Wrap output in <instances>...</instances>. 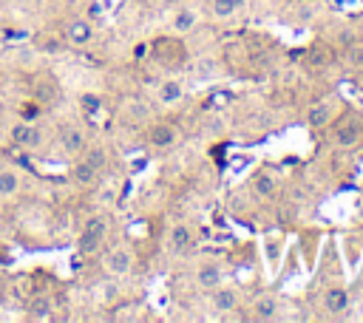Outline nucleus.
<instances>
[{"instance_id":"obj_1","label":"nucleus","mask_w":363,"mask_h":323,"mask_svg":"<svg viewBox=\"0 0 363 323\" xmlns=\"http://www.w3.org/2000/svg\"><path fill=\"white\" fill-rule=\"evenodd\" d=\"M105 235H108V218L96 212V215H91V218L82 224L79 238H77V249H79V252H94V249L102 246Z\"/></svg>"},{"instance_id":"obj_8","label":"nucleus","mask_w":363,"mask_h":323,"mask_svg":"<svg viewBox=\"0 0 363 323\" xmlns=\"http://www.w3.org/2000/svg\"><path fill=\"white\" fill-rule=\"evenodd\" d=\"M31 94H34V99H37L40 105H51V102L60 96V85H57L54 79H48V76H40V79L34 82Z\"/></svg>"},{"instance_id":"obj_13","label":"nucleus","mask_w":363,"mask_h":323,"mask_svg":"<svg viewBox=\"0 0 363 323\" xmlns=\"http://www.w3.org/2000/svg\"><path fill=\"white\" fill-rule=\"evenodd\" d=\"M62 150H65V153L85 150V133H82L79 125H68V128H62Z\"/></svg>"},{"instance_id":"obj_16","label":"nucleus","mask_w":363,"mask_h":323,"mask_svg":"<svg viewBox=\"0 0 363 323\" xmlns=\"http://www.w3.org/2000/svg\"><path fill=\"white\" fill-rule=\"evenodd\" d=\"M182 94H184V88H182L179 79H164V82L159 85V102H162V105H173V102H179Z\"/></svg>"},{"instance_id":"obj_17","label":"nucleus","mask_w":363,"mask_h":323,"mask_svg":"<svg viewBox=\"0 0 363 323\" xmlns=\"http://www.w3.org/2000/svg\"><path fill=\"white\" fill-rule=\"evenodd\" d=\"M71 178H74L77 184H82V187H91V184L99 178V173H96V170L82 159V162H77V164L71 167Z\"/></svg>"},{"instance_id":"obj_7","label":"nucleus","mask_w":363,"mask_h":323,"mask_svg":"<svg viewBox=\"0 0 363 323\" xmlns=\"http://www.w3.org/2000/svg\"><path fill=\"white\" fill-rule=\"evenodd\" d=\"M329 119H332V102H329V99L315 102V105L309 108V113H306V125H309L312 130L326 128V125H329Z\"/></svg>"},{"instance_id":"obj_19","label":"nucleus","mask_w":363,"mask_h":323,"mask_svg":"<svg viewBox=\"0 0 363 323\" xmlns=\"http://www.w3.org/2000/svg\"><path fill=\"white\" fill-rule=\"evenodd\" d=\"M85 162H88L96 173H105V167H108V153H105V147H99V144L85 147Z\"/></svg>"},{"instance_id":"obj_5","label":"nucleus","mask_w":363,"mask_h":323,"mask_svg":"<svg viewBox=\"0 0 363 323\" xmlns=\"http://www.w3.org/2000/svg\"><path fill=\"white\" fill-rule=\"evenodd\" d=\"M11 142L20 144V147H40L43 144V128L20 122V125L11 128Z\"/></svg>"},{"instance_id":"obj_21","label":"nucleus","mask_w":363,"mask_h":323,"mask_svg":"<svg viewBox=\"0 0 363 323\" xmlns=\"http://www.w3.org/2000/svg\"><path fill=\"white\" fill-rule=\"evenodd\" d=\"M252 187H255V193H258V196H264V198H267V196H272V193H275V187H278V184H275V178H272L269 173H258V176L252 178Z\"/></svg>"},{"instance_id":"obj_10","label":"nucleus","mask_w":363,"mask_h":323,"mask_svg":"<svg viewBox=\"0 0 363 323\" xmlns=\"http://www.w3.org/2000/svg\"><path fill=\"white\" fill-rule=\"evenodd\" d=\"M323 306H326L329 314H343V312L349 309V295H346V289H340V286L326 289V295H323Z\"/></svg>"},{"instance_id":"obj_15","label":"nucleus","mask_w":363,"mask_h":323,"mask_svg":"<svg viewBox=\"0 0 363 323\" xmlns=\"http://www.w3.org/2000/svg\"><path fill=\"white\" fill-rule=\"evenodd\" d=\"M196 280L201 289H216L221 283V269L216 264H201L199 272H196Z\"/></svg>"},{"instance_id":"obj_9","label":"nucleus","mask_w":363,"mask_h":323,"mask_svg":"<svg viewBox=\"0 0 363 323\" xmlns=\"http://www.w3.org/2000/svg\"><path fill=\"white\" fill-rule=\"evenodd\" d=\"M210 303H213V309H216L218 314H227V312H233V309L238 306V295H235L233 289H227V286H216Z\"/></svg>"},{"instance_id":"obj_25","label":"nucleus","mask_w":363,"mask_h":323,"mask_svg":"<svg viewBox=\"0 0 363 323\" xmlns=\"http://www.w3.org/2000/svg\"><path fill=\"white\" fill-rule=\"evenodd\" d=\"M102 286H105V300H113V298H116V295H119V292H116V286H113V283H102Z\"/></svg>"},{"instance_id":"obj_18","label":"nucleus","mask_w":363,"mask_h":323,"mask_svg":"<svg viewBox=\"0 0 363 323\" xmlns=\"http://www.w3.org/2000/svg\"><path fill=\"white\" fill-rule=\"evenodd\" d=\"M17 187H20V176H17V170H11V167L0 170V196L9 198V196L17 193Z\"/></svg>"},{"instance_id":"obj_3","label":"nucleus","mask_w":363,"mask_h":323,"mask_svg":"<svg viewBox=\"0 0 363 323\" xmlns=\"http://www.w3.org/2000/svg\"><path fill=\"white\" fill-rule=\"evenodd\" d=\"M105 269L111 275H128L133 269V252L128 246H113L108 255H105Z\"/></svg>"},{"instance_id":"obj_23","label":"nucleus","mask_w":363,"mask_h":323,"mask_svg":"<svg viewBox=\"0 0 363 323\" xmlns=\"http://www.w3.org/2000/svg\"><path fill=\"white\" fill-rule=\"evenodd\" d=\"M309 60H312L315 65H326V62H332V51H326L323 45H315L312 54H309Z\"/></svg>"},{"instance_id":"obj_11","label":"nucleus","mask_w":363,"mask_h":323,"mask_svg":"<svg viewBox=\"0 0 363 323\" xmlns=\"http://www.w3.org/2000/svg\"><path fill=\"white\" fill-rule=\"evenodd\" d=\"M252 309H255V312H252V320H278V309H281V303H278V298L264 295V298L255 300Z\"/></svg>"},{"instance_id":"obj_2","label":"nucleus","mask_w":363,"mask_h":323,"mask_svg":"<svg viewBox=\"0 0 363 323\" xmlns=\"http://www.w3.org/2000/svg\"><path fill=\"white\" fill-rule=\"evenodd\" d=\"M335 139L340 147H354L363 139V119L357 113H346L337 125H335Z\"/></svg>"},{"instance_id":"obj_12","label":"nucleus","mask_w":363,"mask_h":323,"mask_svg":"<svg viewBox=\"0 0 363 323\" xmlns=\"http://www.w3.org/2000/svg\"><path fill=\"white\" fill-rule=\"evenodd\" d=\"M91 37H94V28H91L85 20H74V23L68 26V31H65V40H68L71 45H88Z\"/></svg>"},{"instance_id":"obj_6","label":"nucleus","mask_w":363,"mask_h":323,"mask_svg":"<svg viewBox=\"0 0 363 323\" xmlns=\"http://www.w3.org/2000/svg\"><path fill=\"white\" fill-rule=\"evenodd\" d=\"M147 142H150L153 147H170V144L176 142V125H170V122H156V125H150Z\"/></svg>"},{"instance_id":"obj_20","label":"nucleus","mask_w":363,"mask_h":323,"mask_svg":"<svg viewBox=\"0 0 363 323\" xmlns=\"http://www.w3.org/2000/svg\"><path fill=\"white\" fill-rule=\"evenodd\" d=\"M196 23H199V14H196L193 8H179V11H176V17H173V28H176V31H182V34H184V31H190Z\"/></svg>"},{"instance_id":"obj_22","label":"nucleus","mask_w":363,"mask_h":323,"mask_svg":"<svg viewBox=\"0 0 363 323\" xmlns=\"http://www.w3.org/2000/svg\"><path fill=\"white\" fill-rule=\"evenodd\" d=\"M244 0H213V14L216 17H230Z\"/></svg>"},{"instance_id":"obj_14","label":"nucleus","mask_w":363,"mask_h":323,"mask_svg":"<svg viewBox=\"0 0 363 323\" xmlns=\"http://www.w3.org/2000/svg\"><path fill=\"white\" fill-rule=\"evenodd\" d=\"M28 314H31L34 320H48V317L54 314V300H51V295H34L31 303H28Z\"/></svg>"},{"instance_id":"obj_4","label":"nucleus","mask_w":363,"mask_h":323,"mask_svg":"<svg viewBox=\"0 0 363 323\" xmlns=\"http://www.w3.org/2000/svg\"><path fill=\"white\" fill-rule=\"evenodd\" d=\"M193 230L187 224H176L170 232H167V252L170 255H184L190 246H193Z\"/></svg>"},{"instance_id":"obj_24","label":"nucleus","mask_w":363,"mask_h":323,"mask_svg":"<svg viewBox=\"0 0 363 323\" xmlns=\"http://www.w3.org/2000/svg\"><path fill=\"white\" fill-rule=\"evenodd\" d=\"M79 105H82L85 110H96V108H99V96H96V94H82V96H79Z\"/></svg>"}]
</instances>
